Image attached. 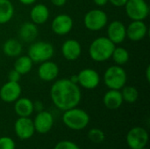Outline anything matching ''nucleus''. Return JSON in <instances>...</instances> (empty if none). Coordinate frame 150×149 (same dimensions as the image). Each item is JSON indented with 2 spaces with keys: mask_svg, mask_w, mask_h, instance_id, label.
Wrapping results in <instances>:
<instances>
[{
  "mask_svg": "<svg viewBox=\"0 0 150 149\" xmlns=\"http://www.w3.org/2000/svg\"><path fill=\"white\" fill-rule=\"evenodd\" d=\"M50 97L55 107L64 112L79 105L82 93L77 83H74L69 78H62L53 83Z\"/></svg>",
  "mask_w": 150,
  "mask_h": 149,
  "instance_id": "nucleus-1",
  "label": "nucleus"
},
{
  "mask_svg": "<svg viewBox=\"0 0 150 149\" xmlns=\"http://www.w3.org/2000/svg\"><path fill=\"white\" fill-rule=\"evenodd\" d=\"M116 45L107 37L102 36L95 39L89 47V55L96 62H103L111 59Z\"/></svg>",
  "mask_w": 150,
  "mask_h": 149,
  "instance_id": "nucleus-2",
  "label": "nucleus"
},
{
  "mask_svg": "<svg viewBox=\"0 0 150 149\" xmlns=\"http://www.w3.org/2000/svg\"><path fill=\"white\" fill-rule=\"evenodd\" d=\"M62 122L69 129L79 131L84 129L89 125L90 116L84 110L74 107L64 111Z\"/></svg>",
  "mask_w": 150,
  "mask_h": 149,
  "instance_id": "nucleus-3",
  "label": "nucleus"
},
{
  "mask_svg": "<svg viewBox=\"0 0 150 149\" xmlns=\"http://www.w3.org/2000/svg\"><path fill=\"white\" fill-rule=\"evenodd\" d=\"M104 83L109 90H120L127 82V75L122 66L113 65L106 68L103 76Z\"/></svg>",
  "mask_w": 150,
  "mask_h": 149,
  "instance_id": "nucleus-4",
  "label": "nucleus"
},
{
  "mask_svg": "<svg viewBox=\"0 0 150 149\" xmlns=\"http://www.w3.org/2000/svg\"><path fill=\"white\" fill-rule=\"evenodd\" d=\"M54 54V48L53 45L47 41H35L31 44L28 48L27 55L31 60L36 63H41L43 61L51 60Z\"/></svg>",
  "mask_w": 150,
  "mask_h": 149,
  "instance_id": "nucleus-5",
  "label": "nucleus"
},
{
  "mask_svg": "<svg viewBox=\"0 0 150 149\" xmlns=\"http://www.w3.org/2000/svg\"><path fill=\"white\" fill-rule=\"evenodd\" d=\"M108 24V16L101 9H92L85 13L83 17L84 26L91 32H98Z\"/></svg>",
  "mask_w": 150,
  "mask_h": 149,
  "instance_id": "nucleus-6",
  "label": "nucleus"
},
{
  "mask_svg": "<svg viewBox=\"0 0 150 149\" xmlns=\"http://www.w3.org/2000/svg\"><path fill=\"white\" fill-rule=\"evenodd\" d=\"M125 11L131 20H145L149 15L150 8L146 0H127Z\"/></svg>",
  "mask_w": 150,
  "mask_h": 149,
  "instance_id": "nucleus-7",
  "label": "nucleus"
},
{
  "mask_svg": "<svg viewBox=\"0 0 150 149\" xmlns=\"http://www.w3.org/2000/svg\"><path fill=\"white\" fill-rule=\"evenodd\" d=\"M126 141L131 149L143 148L149 142V133L143 127L135 126L127 133Z\"/></svg>",
  "mask_w": 150,
  "mask_h": 149,
  "instance_id": "nucleus-8",
  "label": "nucleus"
},
{
  "mask_svg": "<svg viewBox=\"0 0 150 149\" xmlns=\"http://www.w3.org/2000/svg\"><path fill=\"white\" fill-rule=\"evenodd\" d=\"M74 26L73 18L66 13H61L55 16L51 23V28L54 34L64 36L69 33Z\"/></svg>",
  "mask_w": 150,
  "mask_h": 149,
  "instance_id": "nucleus-9",
  "label": "nucleus"
},
{
  "mask_svg": "<svg viewBox=\"0 0 150 149\" xmlns=\"http://www.w3.org/2000/svg\"><path fill=\"white\" fill-rule=\"evenodd\" d=\"M78 85L86 90H94L100 83V76L93 68H83L77 74Z\"/></svg>",
  "mask_w": 150,
  "mask_h": 149,
  "instance_id": "nucleus-10",
  "label": "nucleus"
},
{
  "mask_svg": "<svg viewBox=\"0 0 150 149\" xmlns=\"http://www.w3.org/2000/svg\"><path fill=\"white\" fill-rule=\"evenodd\" d=\"M14 131L20 140H28L35 132L33 121L29 117H19L14 124Z\"/></svg>",
  "mask_w": 150,
  "mask_h": 149,
  "instance_id": "nucleus-11",
  "label": "nucleus"
},
{
  "mask_svg": "<svg viewBox=\"0 0 150 149\" xmlns=\"http://www.w3.org/2000/svg\"><path fill=\"white\" fill-rule=\"evenodd\" d=\"M21 86L18 82L8 81L0 88V99L5 103H14L20 97Z\"/></svg>",
  "mask_w": 150,
  "mask_h": 149,
  "instance_id": "nucleus-12",
  "label": "nucleus"
},
{
  "mask_svg": "<svg viewBox=\"0 0 150 149\" xmlns=\"http://www.w3.org/2000/svg\"><path fill=\"white\" fill-rule=\"evenodd\" d=\"M115 45L122 43L127 38V26L120 20H113L107 26V36Z\"/></svg>",
  "mask_w": 150,
  "mask_h": 149,
  "instance_id": "nucleus-13",
  "label": "nucleus"
},
{
  "mask_svg": "<svg viewBox=\"0 0 150 149\" xmlns=\"http://www.w3.org/2000/svg\"><path fill=\"white\" fill-rule=\"evenodd\" d=\"M59 67L51 60L43 61L38 68V76L44 82H52L57 79L59 76Z\"/></svg>",
  "mask_w": 150,
  "mask_h": 149,
  "instance_id": "nucleus-14",
  "label": "nucleus"
},
{
  "mask_svg": "<svg viewBox=\"0 0 150 149\" xmlns=\"http://www.w3.org/2000/svg\"><path fill=\"white\" fill-rule=\"evenodd\" d=\"M148 34V26L143 20H132L127 27V38L132 41H140Z\"/></svg>",
  "mask_w": 150,
  "mask_h": 149,
  "instance_id": "nucleus-15",
  "label": "nucleus"
},
{
  "mask_svg": "<svg viewBox=\"0 0 150 149\" xmlns=\"http://www.w3.org/2000/svg\"><path fill=\"white\" fill-rule=\"evenodd\" d=\"M33 121L35 131L41 134L48 133L52 129L54 125V118L52 114L49 112L44 110L38 112L34 120Z\"/></svg>",
  "mask_w": 150,
  "mask_h": 149,
  "instance_id": "nucleus-16",
  "label": "nucleus"
},
{
  "mask_svg": "<svg viewBox=\"0 0 150 149\" xmlns=\"http://www.w3.org/2000/svg\"><path fill=\"white\" fill-rule=\"evenodd\" d=\"M62 54L68 61L77 60L82 54V46L78 40L74 39H69L65 40L62 45Z\"/></svg>",
  "mask_w": 150,
  "mask_h": 149,
  "instance_id": "nucleus-17",
  "label": "nucleus"
},
{
  "mask_svg": "<svg viewBox=\"0 0 150 149\" xmlns=\"http://www.w3.org/2000/svg\"><path fill=\"white\" fill-rule=\"evenodd\" d=\"M49 9L44 4H37L33 5L30 11V18L35 25H43L49 18Z\"/></svg>",
  "mask_w": 150,
  "mask_h": 149,
  "instance_id": "nucleus-18",
  "label": "nucleus"
},
{
  "mask_svg": "<svg viewBox=\"0 0 150 149\" xmlns=\"http://www.w3.org/2000/svg\"><path fill=\"white\" fill-rule=\"evenodd\" d=\"M123 102L121 92L118 90H109L105 92L103 97V103L109 110L119 109L122 105Z\"/></svg>",
  "mask_w": 150,
  "mask_h": 149,
  "instance_id": "nucleus-19",
  "label": "nucleus"
},
{
  "mask_svg": "<svg viewBox=\"0 0 150 149\" xmlns=\"http://www.w3.org/2000/svg\"><path fill=\"white\" fill-rule=\"evenodd\" d=\"M38 34L39 30L37 25L33 22H25L19 27L18 35L20 39L26 43L33 42L36 40Z\"/></svg>",
  "mask_w": 150,
  "mask_h": 149,
  "instance_id": "nucleus-20",
  "label": "nucleus"
},
{
  "mask_svg": "<svg viewBox=\"0 0 150 149\" xmlns=\"http://www.w3.org/2000/svg\"><path fill=\"white\" fill-rule=\"evenodd\" d=\"M14 103V111L18 117H30L34 112L33 102L27 97H19Z\"/></svg>",
  "mask_w": 150,
  "mask_h": 149,
  "instance_id": "nucleus-21",
  "label": "nucleus"
},
{
  "mask_svg": "<svg viewBox=\"0 0 150 149\" xmlns=\"http://www.w3.org/2000/svg\"><path fill=\"white\" fill-rule=\"evenodd\" d=\"M22 44L16 39H8L3 45V52L8 57H18L22 53Z\"/></svg>",
  "mask_w": 150,
  "mask_h": 149,
  "instance_id": "nucleus-22",
  "label": "nucleus"
},
{
  "mask_svg": "<svg viewBox=\"0 0 150 149\" xmlns=\"http://www.w3.org/2000/svg\"><path fill=\"white\" fill-rule=\"evenodd\" d=\"M14 15V6L11 0H0V25L7 24Z\"/></svg>",
  "mask_w": 150,
  "mask_h": 149,
  "instance_id": "nucleus-23",
  "label": "nucleus"
},
{
  "mask_svg": "<svg viewBox=\"0 0 150 149\" xmlns=\"http://www.w3.org/2000/svg\"><path fill=\"white\" fill-rule=\"evenodd\" d=\"M33 61L28 55H19L14 62L13 68L21 76L28 74L33 68Z\"/></svg>",
  "mask_w": 150,
  "mask_h": 149,
  "instance_id": "nucleus-24",
  "label": "nucleus"
},
{
  "mask_svg": "<svg viewBox=\"0 0 150 149\" xmlns=\"http://www.w3.org/2000/svg\"><path fill=\"white\" fill-rule=\"evenodd\" d=\"M116 65L123 66L129 61V52L122 47H115L112 57Z\"/></svg>",
  "mask_w": 150,
  "mask_h": 149,
  "instance_id": "nucleus-25",
  "label": "nucleus"
},
{
  "mask_svg": "<svg viewBox=\"0 0 150 149\" xmlns=\"http://www.w3.org/2000/svg\"><path fill=\"white\" fill-rule=\"evenodd\" d=\"M123 101L128 103V104H134L137 101L139 97V92L138 90L134 86L131 85H125L120 90Z\"/></svg>",
  "mask_w": 150,
  "mask_h": 149,
  "instance_id": "nucleus-26",
  "label": "nucleus"
},
{
  "mask_svg": "<svg viewBox=\"0 0 150 149\" xmlns=\"http://www.w3.org/2000/svg\"><path fill=\"white\" fill-rule=\"evenodd\" d=\"M88 139L94 144H100L105 141V133L101 129L92 128L88 132Z\"/></svg>",
  "mask_w": 150,
  "mask_h": 149,
  "instance_id": "nucleus-27",
  "label": "nucleus"
},
{
  "mask_svg": "<svg viewBox=\"0 0 150 149\" xmlns=\"http://www.w3.org/2000/svg\"><path fill=\"white\" fill-rule=\"evenodd\" d=\"M16 145L12 139L9 137L0 138V149H15Z\"/></svg>",
  "mask_w": 150,
  "mask_h": 149,
  "instance_id": "nucleus-28",
  "label": "nucleus"
},
{
  "mask_svg": "<svg viewBox=\"0 0 150 149\" xmlns=\"http://www.w3.org/2000/svg\"><path fill=\"white\" fill-rule=\"evenodd\" d=\"M54 149H80V148L72 141H62L58 142Z\"/></svg>",
  "mask_w": 150,
  "mask_h": 149,
  "instance_id": "nucleus-29",
  "label": "nucleus"
},
{
  "mask_svg": "<svg viewBox=\"0 0 150 149\" xmlns=\"http://www.w3.org/2000/svg\"><path fill=\"white\" fill-rule=\"evenodd\" d=\"M21 78V75L16 71L14 68H12L9 73H8V81H11V82H19Z\"/></svg>",
  "mask_w": 150,
  "mask_h": 149,
  "instance_id": "nucleus-30",
  "label": "nucleus"
},
{
  "mask_svg": "<svg viewBox=\"0 0 150 149\" xmlns=\"http://www.w3.org/2000/svg\"><path fill=\"white\" fill-rule=\"evenodd\" d=\"M108 2L115 7H122L125 6L127 0H108Z\"/></svg>",
  "mask_w": 150,
  "mask_h": 149,
  "instance_id": "nucleus-31",
  "label": "nucleus"
},
{
  "mask_svg": "<svg viewBox=\"0 0 150 149\" xmlns=\"http://www.w3.org/2000/svg\"><path fill=\"white\" fill-rule=\"evenodd\" d=\"M44 110V105L40 101H35L33 102V111H36L37 112H40Z\"/></svg>",
  "mask_w": 150,
  "mask_h": 149,
  "instance_id": "nucleus-32",
  "label": "nucleus"
},
{
  "mask_svg": "<svg viewBox=\"0 0 150 149\" xmlns=\"http://www.w3.org/2000/svg\"><path fill=\"white\" fill-rule=\"evenodd\" d=\"M50 1L56 7H62L67 3V0H50Z\"/></svg>",
  "mask_w": 150,
  "mask_h": 149,
  "instance_id": "nucleus-33",
  "label": "nucleus"
},
{
  "mask_svg": "<svg viewBox=\"0 0 150 149\" xmlns=\"http://www.w3.org/2000/svg\"><path fill=\"white\" fill-rule=\"evenodd\" d=\"M93 2L98 7H103L108 4V0H93Z\"/></svg>",
  "mask_w": 150,
  "mask_h": 149,
  "instance_id": "nucleus-34",
  "label": "nucleus"
},
{
  "mask_svg": "<svg viewBox=\"0 0 150 149\" xmlns=\"http://www.w3.org/2000/svg\"><path fill=\"white\" fill-rule=\"evenodd\" d=\"M19 3H21L24 5H32L36 3L37 0H18Z\"/></svg>",
  "mask_w": 150,
  "mask_h": 149,
  "instance_id": "nucleus-35",
  "label": "nucleus"
},
{
  "mask_svg": "<svg viewBox=\"0 0 150 149\" xmlns=\"http://www.w3.org/2000/svg\"><path fill=\"white\" fill-rule=\"evenodd\" d=\"M146 73V79H147V81L148 82H150V66L149 65L148 67H147V68H146V71H145Z\"/></svg>",
  "mask_w": 150,
  "mask_h": 149,
  "instance_id": "nucleus-36",
  "label": "nucleus"
},
{
  "mask_svg": "<svg viewBox=\"0 0 150 149\" xmlns=\"http://www.w3.org/2000/svg\"><path fill=\"white\" fill-rule=\"evenodd\" d=\"M69 80H70L71 82H73L74 83H77V84H78V78H77V75H73V76H70V78H69Z\"/></svg>",
  "mask_w": 150,
  "mask_h": 149,
  "instance_id": "nucleus-37",
  "label": "nucleus"
},
{
  "mask_svg": "<svg viewBox=\"0 0 150 149\" xmlns=\"http://www.w3.org/2000/svg\"><path fill=\"white\" fill-rule=\"evenodd\" d=\"M141 149H148V148H147L145 147V148H141Z\"/></svg>",
  "mask_w": 150,
  "mask_h": 149,
  "instance_id": "nucleus-38",
  "label": "nucleus"
}]
</instances>
